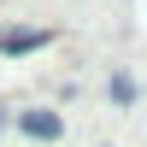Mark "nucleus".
I'll use <instances>...</instances> for the list:
<instances>
[{
    "label": "nucleus",
    "instance_id": "f03ea898",
    "mask_svg": "<svg viewBox=\"0 0 147 147\" xmlns=\"http://www.w3.org/2000/svg\"><path fill=\"white\" fill-rule=\"evenodd\" d=\"M47 47V30H0V53H35Z\"/></svg>",
    "mask_w": 147,
    "mask_h": 147
},
{
    "label": "nucleus",
    "instance_id": "f257e3e1",
    "mask_svg": "<svg viewBox=\"0 0 147 147\" xmlns=\"http://www.w3.org/2000/svg\"><path fill=\"white\" fill-rule=\"evenodd\" d=\"M18 129H24V136H35V141H59V129H65V124H59L53 112H18Z\"/></svg>",
    "mask_w": 147,
    "mask_h": 147
}]
</instances>
